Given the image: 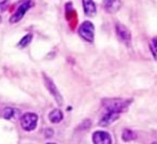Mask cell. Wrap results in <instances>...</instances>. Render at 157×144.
I'll return each mask as SVG.
<instances>
[{
  "label": "cell",
  "instance_id": "1",
  "mask_svg": "<svg viewBox=\"0 0 157 144\" xmlns=\"http://www.w3.org/2000/svg\"><path fill=\"white\" fill-rule=\"evenodd\" d=\"M102 103L108 111L122 113L124 110L127 109L129 103H131V100H123V99H105V100L102 101Z\"/></svg>",
  "mask_w": 157,
  "mask_h": 144
},
{
  "label": "cell",
  "instance_id": "2",
  "mask_svg": "<svg viewBox=\"0 0 157 144\" xmlns=\"http://www.w3.org/2000/svg\"><path fill=\"white\" fill-rule=\"evenodd\" d=\"M38 115L35 113H25L21 117V127L25 131H33L37 128L38 125Z\"/></svg>",
  "mask_w": 157,
  "mask_h": 144
},
{
  "label": "cell",
  "instance_id": "3",
  "mask_svg": "<svg viewBox=\"0 0 157 144\" xmlns=\"http://www.w3.org/2000/svg\"><path fill=\"white\" fill-rule=\"evenodd\" d=\"M78 35L87 42H93L95 37V27L90 22H83L78 27Z\"/></svg>",
  "mask_w": 157,
  "mask_h": 144
},
{
  "label": "cell",
  "instance_id": "4",
  "mask_svg": "<svg viewBox=\"0 0 157 144\" xmlns=\"http://www.w3.org/2000/svg\"><path fill=\"white\" fill-rule=\"evenodd\" d=\"M31 7H33V1H30V0H24L23 3H21V6H18V8L16 9V11L14 12L13 15L10 17V23H12V24L18 23L24 17L25 13H26Z\"/></svg>",
  "mask_w": 157,
  "mask_h": 144
},
{
  "label": "cell",
  "instance_id": "5",
  "mask_svg": "<svg viewBox=\"0 0 157 144\" xmlns=\"http://www.w3.org/2000/svg\"><path fill=\"white\" fill-rule=\"evenodd\" d=\"M43 81H44V85H45L46 89L50 92V94L54 97V99L56 100V102L58 103L59 105L63 104V96L59 93L58 88L56 87V85L54 84V82L50 79L46 74L43 73Z\"/></svg>",
  "mask_w": 157,
  "mask_h": 144
},
{
  "label": "cell",
  "instance_id": "6",
  "mask_svg": "<svg viewBox=\"0 0 157 144\" xmlns=\"http://www.w3.org/2000/svg\"><path fill=\"white\" fill-rule=\"evenodd\" d=\"M92 139L94 144H112V137L107 131H95Z\"/></svg>",
  "mask_w": 157,
  "mask_h": 144
},
{
  "label": "cell",
  "instance_id": "7",
  "mask_svg": "<svg viewBox=\"0 0 157 144\" xmlns=\"http://www.w3.org/2000/svg\"><path fill=\"white\" fill-rule=\"evenodd\" d=\"M115 31H116V35H117L118 39L122 42H124V43H129V42H130L131 33L126 26H124V25L118 23L115 26Z\"/></svg>",
  "mask_w": 157,
  "mask_h": 144
},
{
  "label": "cell",
  "instance_id": "8",
  "mask_svg": "<svg viewBox=\"0 0 157 144\" xmlns=\"http://www.w3.org/2000/svg\"><path fill=\"white\" fill-rule=\"evenodd\" d=\"M120 114L121 113H117V112L108 111V113L105 114V115H103V117L100 119L99 125H100V126H108V125L112 124V123L115 122L116 119H118Z\"/></svg>",
  "mask_w": 157,
  "mask_h": 144
},
{
  "label": "cell",
  "instance_id": "9",
  "mask_svg": "<svg viewBox=\"0 0 157 144\" xmlns=\"http://www.w3.org/2000/svg\"><path fill=\"white\" fill-rule=\"evenodd\" d=\"M83 1V9L87 16H94L97 12L96 5L93 0H82Z\"/></svg>",
  "mask_w": 157,
  "mask_h": 144
},
{
  "label": "cell",
  "instance_id": "10",
  "mask_svg": "<svg viewBox=\"0 0 157 144\" xmlns=\"http://www.w3.org/2000/svg\"><path fill=\"white\" fill-rule=\"evenodd\" d=\"M103 7L108 12L113 13L120 8V0H103Z\"/></svg>",
  "mask_w": 157,
  "mask_h": 144
},
{
  "label": "cell",
  "instance_id": "11",
  "mask_svg": "<svg viewBox=\"0 0 157 144\" xmlns=\"http://www.w3.org/2000/svg\"><path fill=\"white\" fill-rule=\"evenodd\" d=\"M63 112L59 109H54L53 111H51V113L48 114V118H50V122L53 124H58L59 122H61L63 119Z\"/></svg>",
  "mask_w": 157,
  "mask_h": 144
},
{
  "label": "cell",
  "instance_id": "12",
  "mask_svg": "<svg viewBox=\"0 0 157 144\" xmlns=\"http://www.w3.org/2000/svg\"><path fill=\"white\" fill-rule=\"evenodd\" d=\"M2 115L6 119H12V118H14L17 115H20V111L16 110V109H14V108H7V109L3 111Z\"/></svg>",
  "mask_w": 157,
  "mask_h": 144
},
{
  "label": "cell",
  "instance_id": "13",
  "mask_svg": "<svg viewBox=\"0 0 157 144\" xmlns=\"http://www.w3.org/2000/svg\"><path fill=\"white\" fill-rule=\"evenodd\" d=\"M122 139L124 140L125 142H130L137 139V135H136L132 130H130V129H125L122 135Z\"/></svg>",
  "mask_w": 157,
  "mask_h": 144
},
{
  "label": "cell",
  "instance_id": "14",
  "mask_svg": "<svg viewBox=\"0 0 157 144\" xmlns=\"http://www.w3.org/2000/svg\"><path fill=\"white\" fill-rule=\"evenodd\" d=\"M150 48H151V52H152L153 56H154V58L157 60V38H154V39L152 40V42H151V44H150Z\"/></svg>",
  "mask_w": 157,
  "mask_h": 144
},
{
  "label": "cell",
  "instance_id": "15",
  "mask_svg": "<svg viewBox=\"0 0 157 144\" xmlns=\"http://www.w3.org/2000/svg\"><path fill=\"white\" fill-rule=\"evenodd\" d=\"M31 39H33V36H31V35L25 36V37L20 41V43H18V46H20V47H25V46L28 45L29 42L31 41Z\"/></svg>",
  "mask_w": 157,
  "mask_h": 144
},
{
  "label": "cell",
  "instance_id": "16",
  "mask_svg": "<svg viewBox=\"0 0 157 144\" xmlns=\"http://www.w3.org/2000/svg\"><path fill=\"white\" fill-rule=\"evenodd\" d=\"M6 8H7V1H5V2H2V3H0V11H1V12L5 11Z\"/></svg>",
  "mask_w": 157,
  "mask_h": 144
},
{
  "label": "cell",
  "instance_id": "17",
  "mask_svg": "<svg viewBox=\"0 0 157 144\" xmlns=\"http://www.w3.org/2000/svg\"><path fill=\"white\" fill-rule=\"evenodd\" d=\"M152 144H157V142H154V143H152Z\"/></svg>",
  "mask_w": 157,
  "mask_h": 144
},
{
  "label": "cell",
  "instance_id": "18",
  "mask_svg": "<svg viewBox=\"0 0 157 144\" xmlns=\"http://www.w3.org/2000/svg\"><path fill=\"white\" fill-rule=\"evenodd\" d=\"M48 144H56V143H48Z\"/></svg>",
  "mask_w": 157,
  "mask_h": 144
}]
</instances>
